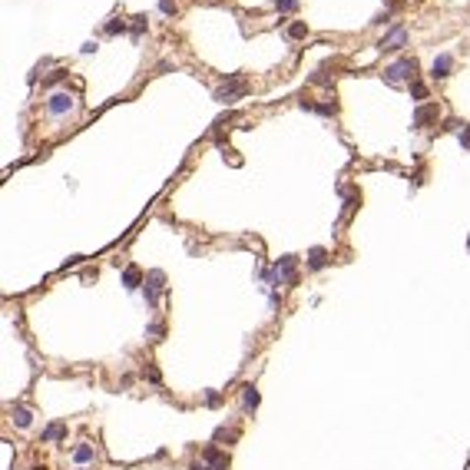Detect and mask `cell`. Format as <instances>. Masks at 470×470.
Segmentation results:
<instances>
[{
	"label": "cell",
	"instance_id": "obj_7",
	"mask_svg": "<svg viewBox=\"0 0 470 470\" xmlns=\"http://www.w3.org/2000/svg\"><path fill=\"white\" fill-rule=\"evenodd\" d=\"M450 66H454V56H450V53H440V56H434L430 73H434L437 80H444V77H450Z\"/></svg>",
	"mask_w": 470,
	"mask_h": 470
},
{
	"label": "cell",
	"instance_id": "obj_1",
	"mask_svg": "<svg viewBox=\"0 0 470 470\" xmlns=\"http://www.w3.org/2000/svg\"><path fill=\"white\" fill-rule=\"evenodd\" d=\"M417 77V60L414 56H401L397 63H391L384 70V80L387 83H404V80H414Z\"/></svg>",
	"mask_w": 470,
	"mask_h": 470
},
{
	"label": "cell",
	"instance_id": "obj_20",
	"mask_svg": "<svg viewBox=\"0 0 470 470\" xmlns=\"http://www.w3.org/2000/svg\"><path fill=\"white\" fill-rule=\"evenodd\" d=\"M159 10L163 13H175V3L172 0H159Z\"/></svg>",
	"mask_w": 470,
	"mask_h": 470
},
{
	"label": "cell",
	"instance_id": "obj_4",
	"mask_svg": "<svg viewBox=\"0 0 470 470\" xmlns=\"http://www.w3.org/2000/svg\"><path fill=\"white\" fill-rule=\"evenodd\" d=\"M202 464H206L209 470H225V467H229V457H225L222 450H215V447H206V454H202Z\"/></svg>",
	"mask_w": 470,
	"mask_h": 470
},
{
	"label": "cell",
	"instance_id": "obj_15",
	"mask_svg": "<svg viewBox=\"0 0 470 470\" xmlns=\"http://www.w3.org/2000/svg\"><path fill=\"white\" fill-rule=\"evenodd\" d=\"M305 33H308L305 20H295V23H292V27H288V37H292V40H298V37H305Z\"/></svg>",
	"mask_w": 470,
	"mask_h": 470
},
{
	"label": "cell",
	"instance_id": "obj_19",
	"mask_svg": "<svg viewBox=\"0 0 470 470\" xmlns=\"http://www.w3.org/2000/svg\"><path fill=\"white\" fill-rule=\"evenodd\" d=\"M275 7H278V10H295L298 7V0H272Z\"/></svg>",
	"mask_w": 470,
	"mask_h": 470
},
{
	"label": "cell",
	"instance_id": "obj_12",
	"mask_svg": "<svg viewBox=\"0 0 470 470\" xmlns=\"http://www.w3.org/2000/svg\"><path fill=\"white\" fill-rule=\"evenodd\" d=\"M13 421H17V427H30L33 414L27 411V407H13Z\"/></svg>",
	"mask_w": 470,
	"mask_h": 470
},
{
	"label": "cell",
	"instance_id": "obj_3",
	"mask_svg": "<svg viewBox=\"0 0 470 470\" xmlns=\"http://www.w3.org/2000/svg\"><path fill=\"white\" fill-rule=\"evenodd\" d=\"M73 110V96L70 93H53V96L46 99V113L50 116H63V113Z\"/></svg>",
	"mask_w": 470,
	"mask_h": 470
},
{
	"label": "cell",
	"instance_id": "obj_8",
	"mask_svg": "<svg viewBox=\"0 0 470 470\" xmlns=\"http://www.w3.org/2000/svg\"><path fill=\"white\" fill-rule=\"evenodd\" d=\"M430 120H437V106H421V110L414 113V129H421V126H427Z\"/></svg>",
	"mask_w": 470,
	"mask_h": 470
},
{
	"label": "cell",
	"instance_id": "obj_9",
	"mask_svg": "<svg viewBox=\"0 0 470 470\" xmlns=\"http://www.w3.org/2000/svg\"><path fill=\"white\" fill-rule=\"evenodd\" d=\"M325 265H328V252H325V249H311V252H308V268H315V272H318V268H325Z\"/></svg>",
	"mask_w": 470,
	"mask_h": 470
},
{
	"label": "cell",
	"instance_id": "obj_18",
	"mask_svg": "<svg viewBox=\"0 0 470 470\" xmlns=\"http://www.w3.org/2000/svg\"><path fill=\"white\" fill-rule=\"evenodd\" d=\"M411 96H414V99H424V96H427V86H424V83H411Z\"/></svg>",
	"mask_w": 470,
	"mask_h": 470
},
{
	"label": "cell",
	"instance_id": "obj_5",
	"mask_svg": "<svg viewBox=\"0 0 470 470\" xmlns=\"http://www.w3.org/2000/svg\"><path fill=\"white\" fill-rule=\"evenodd\" d=\"M163 282H166L163 272H149L146 275V301H149V305H156V292L163 288Z\"/></svg>",
	"mask_w": 470,
	"mask_h": 470
},
{
	"label": "cell",
	"instance_id": "obj_11",
	"mask_svg": "<svg viewBox=\"0 0 470 470\" xmlns=\"http://www.w3.org/2000/svg\"><path fill=\"white\" fill-rule=\"evenodd\" d=\"M73 460H77V464H89V460H93V447H89V444H80V447L73 450Z\"/></svg>",
	"mask_w": 470,
	"mask_h": 470
},
{
	"label": "cell",
	"instance_id": "obj_21",
	"mask_svg": "<svg viewBox=\"0 0 470 470\" xmlns=\"http://www.w3.org/2000/svg\"><path fill=\"white\" fill-rule=\"evenodd\" d=\"M60 80H63V70H56V73H50V77H46V86H53V83H60Z\"/></svg>",
	"mask_w": 470,
	"mask_h": 470
},
{
	"label": "cell",
	"instance_id": "obj_6",
	"mask_svg": "<svg viewBox=\"0 0 470 470\" xmlns=\"http://www.w3.org/2000/svg\"><path fill=\"white\" fill-rule=\"evenodd\" d=\"M404 40H407V30H404V27H394V30L387 33L378 46H381V50H397V46H404Z\"/></svg>",
	"mask_w": 470,
	"mask_h": 470
},
{
	"label": "cell",
	"instance_id": "obj_2",
	"mask_svg": "<svg viewBox=\"0 0 470 470\" xmlns=\"http://www.w3.org/2000/svg\"><path fill=\"white\" fill-rule=\"evenodd\" d=\"M239 96H245V77H229L225 86L215 89V99H219V103H235Z\"/></svg>",
	"mask_w": 470,
	"mask_h": 470
},
{
	"label": "cell",
	"instance_id": "obj_13",
	"mask_svg": "<svg viewBox=\"0 0 470 470\" xmlns=\"http://www.w3.org/2000/svg\"><path fill=\"white\" fill-rule=\"evenodd\" d=\"M123 285H126V288H129V292H132V288L139 285V268H132V265H129V268L123 272Z\"/></svg>",
	"mask_w": 470,
	"mask_h": 470
},
{
	"label": "cell",
	"instance_id": "obj_17",
	"mask_svg": "<svg viewBox=\"0 0 470 470\" xmlns=\"http://www.w3.org/2000/svg\"><path fill=\"white\" fill-rule=\"evenodd\" d=\"M245 407H258V391L255 387H245Z\"/></svg>",
	"mask_w": 470,
	"mask_h": 470
},
{
	"label": "cell",
	"instance_id": "obj_10",
	"mask_svg": "<svg viewBox=\"0 0 470 470\" xmlns=\"http://www.w3.org/2000/svg\"><path fill=\"white\" fill-rule=\"evenodd\" d=\"M63 437H66V427L63 424H50L43 430V440H63Z\"/></svg>",
	"mask_w": 470,
	"mask_h": 470
},
{
	"label": "cell",
	"instance_id": "obj_14",
	"mask_svg": "<svg viewBox=\"0 0 470 470\" xmlns=\"http://www.w3.org/2000/svg\"><path fill=\"white\" fill-rule=\"evenodd\" d=\"M142 30H146V17H132V27H129L132 40H139V37H142Z\"/></svg>",
	"mask_w": 470,
	"mask_h": 470
},
{
	"label": "cell",
	"instance_id": "obj_16",
	"mask_svg": "<svg viewBox=\"0 0 470 470\" xmlns=\"http://www.w3.org/2000/svg\"><path fill=\"white\" fill-rule=\"evenodd\" d=\"M126 30V20H110L106 23V33H110V37H116V33H123Z\"/></svg>",
	"mask_w": 470,
	"mask_h": 470
}]
</instances>
